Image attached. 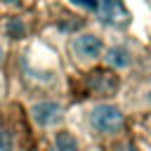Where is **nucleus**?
<instances>
[{
	"label": "nucleus",
	"mask_w": 151,
	"mask_h": 151,
	"mask_svg": "<svg viewBox=\"0 0 151 151\" xmlns=\"http://www.w3.org/2000/svg\"><path fill=\"white\" fill-rule=\"evenodd\" d=\"M90 125L99 134H113L125 125V113L113 104H99L90 113Z\"/></svg>",
	"instance_id": "obj_1"
},
{
	"label": "nucleus",
	"mask_w": 151,
	"mask_h": 151,
	"mask_svg": "<svg viewBox=\"0 0 151 151\" xmlns=\"http://www.w3.org/2000/svg\"><path fill=\"white\" fill-rule=\"evenodd\" d=\"M31 118L40 127H54V125H59L64 120V106L59 101H52V99L35 101L31 106Z\"/></svg>",
	"instance_id": "obj_2"
},
{
	"label": "nucleus",
	"mask_w": 151,
	"mask_h": 151,
	"mask_svg": "<svg viewBox=\"0 0 151 151\" xmlns=\"http://www.w3.org/2000/svg\"><path fill=\"white\" fill-rule=\"evenodd\" d=\"M97 12L106 26L123 28L130 24V12L123 5V0H97Z\"/></svg>",
	"instance_id": "obj_3"
},
{
	"label": "nucleus",
	"mask_w": 151,
	"mask_h": 151,
	"mask_svg": "<svg viewBox=\"0 0 151 151\" xmlns=\"http://www.w3.org/2000/svg\"><path fill=\"white\" fill-rule=\"evenodd\" d=\"M87 90L92 94H99V97H111L118 90V78L111 71H94L87 78Z\"/></svg>",
	"instance_id": "obj_4"
},
{
	"label": "nucleus",
	"mask_w": 151,
	"mask_h": 151,
	"mask_svg": "<svg viewBox=\"0 0 151 151\" xmlns=\"http://www.w3.org/2000/svg\"><path fill=\"white\" fill-rule=\"evenodd\" d=\"M101 50H104V45H101V40L94 33H80L73 40V52H76L78 59H87V61L97 59L101 54Z\"/></svg>",
	"instance_id": "obj_5"
},
{
	"label": "nucleus",
	"mask_w": 151,
	"mask_h": 151,
	"mask_svg": "<svg viewBox=\"0 0 151 151\" xmlns=\"http://www.w3.org/2000/svg\"><path fill=\"white\" fill-rule=\"evenodd\" d=\"M106 64L113 66V68H127L132 64V57H130V50L123 47V45H113L106 50Z\"/></svg>",
	"instance_id": "obj_6"
},
{
	"label": "nucleus",
	"mask_w": 151,
	"mask_h": 151,
	"mask_svg": "<svg viewBox=\"0 0 151 151\" xmlns=\"http://www.w3.org/2000/svg\"><path fill=\"white\" fill-rule=\"evenodd\" d=\"M54 151H80V149H78L76 137L64 130V132H57V137H54Z\"/></svg>",
	"instance_id": "obj_7"
},
{
	"label": "nucleus",
	"mask_w": 151,
	"mask_h": 151,
	"mask_svg": "<svg viewBox=\"0 0 151 151\" xmlns=\"http://www.w3.org/2000/svg\"><path fill=\"white\" fill-rule=\"evenodd\" d=\"M7 33H9V38L19 40V38L24 35V24H21V19H9V24H7Z\"/></svg>",
	"instance_id": "obj_8"
},
{
	"label": "nucleus",
	"mask_w": 151,
	"mask_h": 151,
	"mask_svg": "<svg viewBox=\"0 0 151 151\" xmlns=\"http://www.w3.org/2000/svg\"><path fill=\"white\" fill-rule=\"evenodd\" d=\"M76 7H85V9H97V0H71Z\"/></svg>",
	"instance_id": "obj_9"
},
{
	"label": "nucleus",
	"mask_w": 151,
	"mask_h": 151,
	"mask_svg": "<svg viewBox=\"0 0 151 151\" xmlns=\"http://www.w3.org/2000/svg\"><path fill=\"white\" fill-rule=\"evenodd\" d=\"M9 149V142H7V137H5V132L0 130V151H7Z\"/></svg>",
	"instance_id": "obj_10"
},
{
	"label": "nucleus",
	"mask_w": 151,
	"mask_h": 151,
	"mask_svg": "<svg viewBox=\"0 0 151 151\" xmlns=\"http://www.w3.org/2000/svg\"><path fill=\"white\" fill-rule=\"evenodd\" d=\"M113 151H137L132 144H118V146H113Z\"/></svg>",
	"instance_id": "obj_11"
},
{
	"label": "nucleus",
	"mask_w": 151,
	"mask_h": 151,
	"mask_svg": "<svg viewBox=\"0 0 151 151\" xmlns=\"http://www.w3.org/2000/svg\"><path fill=\"white\" fill-rule=\"evenodd\" d=\"M2 2H12V5H17V2H19V0H2Z\"/></svg>",
	"instance_id": "obj_12"
},
{
	"label": "nucleus",
	"mask_w": 151,
	"mask_h": 151,
	"mask_svg": "<svg viewBox=\"0 0 151 151\" xmlns=\"http://www.w3.org/2000/svg\"><path fill=\"white\" fill-rule=\"evenodd\" d=\"M2 54H5V50H2V45H0V61H2Z\"/></svg>",
	"instance_id": "obj_13"
},
{
	"label": "nucleus",
	"mask_w": 151,
	"mask_h": 151,
	"mask_svg": "<svg viewBox=\"0 0 151 151\" xmlns=\"http://www.w3.org/2000/svg\"><path fill=\"white\" fill-rule=\"evenodd\" d=\"M146 99H149V101H151V90H149V97H146Z\"/></svg>",
	"instance_id": "obj_14"
}]
</instances>
